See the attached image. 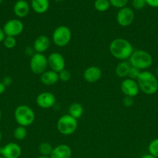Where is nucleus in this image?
<instances>
[{"instance_id":"1","label":"nucleus","mask_w":158,"mask_h":158,"mask_svg":"<svg viewBox=\"0 0 158 158\" xmlns=\"http://www.w3.org/2000/svg\"><path fill=\"white\" fill-rule=\"evenodd\" d=\"M131 43L125 39H114L109 44V52L114 58L121 61H126L133 52Z\"/></svg>"},{"instance_id":"2","label":"nucleus","mask_w":158,"mask_h":158,"mask_svg":"<svg viewBox=\"0 0 158 158\" xmlns=\"http://www.w3.org/2000/svg\"><path fill=\"white\" fill-rule=\"evenodd\" d=\"M136 81L139 90L147 95H153L158 91V79L150 71H142Z\"/></svg>"},{"instance_id":"3","label":"nucleus","mask_w":158,"mask_h":158,"mask_svg":"<svg viewBox=\"0 0 158 158\" xmlns=\"http://www.w3.org/2000/svg\"><path fill=\"white\" fill-rule=\"evenodd\" d=\"M129 63L131 66L137 68L141 71H144L153 65V60L148 52L143 49H136L133 51L131 56L129 59Z\"/></svg>"},{"instance_id":"4","label":"nucleus","mask_w":158,"mask_h":158,"mask_svg":"<svg viewBox=\"0 0 158 158\" xmlns=\"http://www.w3.org/2000/svg\"><path fill=\"white\" fill-rule=\"evenodd\" d=\"M14 118L19 126L27 127L35 121L36 115L32 108L27 105L23 104L15 108L14 111Z\"/></svg>"},{"instance_id":"5","label":"nucleus","mask_w":158,"mask_h":158,"mask_svg":"<svg viewBox=\"0 0 158 158\" xmlns=\"http://www.w3.org/2000/svg\"><path fill=\"white\" fill-rule=\"evenodd\" d=\"M77 120L74 119L69 114L62 115L57 123V131L64 136H69L74 134L77 128Z\"/></svg>"},{"instance_id":"6","label":"nucleus","mask_w":158,"mask_h":158,"mask_svg":"<svg viewBox=\"0 0 158 158\" xmlns=\"http://www.w3.org/2000/svg\"><path fill=\"white\" fill-rule=\"evenodd\" d=\"M72 37V32L69 27L66 26H59L52 33V41L58 47H64L69 44Z\"/></svg>"},{"instance_id":"7","label":"nucleus","mask_w":158,"mask_h":158,"mask_svg":"<svg viewBox=\"0 0 158 158\" xmlns=\"http://www.w3.org/2000/svg\"><path fill=\"white\" fill-rule=\"evenodd\" d=\"M48 60L47 57L43 53L36 52L30 58L29 68L33 73L37 75H41L43 73L47 70Z\"/></svg>"},{"instance_id":"8","label":"nucleus","mask_w":158,"mask_h":158,"mask_svg":"<svg viewBox=\"0 0 158 158\" xmlns=\"http://www.w3.org/2000/svg\"><path fill=\"white\" fill-rule=\"evenodd\" d=\"M6 36H18L23 32L24 24L18 19H12L5 23L2 28Z\"/></svg>"},{"instance_id":"9","label":"nucleus","mask_w":158,"mask_h":158,"mask_svg":"<svg viewBox=\"0 0 158 158\" xmlns=\"http://www.w3.org/2000/svg\"><path fill=\"white\" fill-rule=\"evenodd\" d=\"M135 19V12L133 9L125 7L119 9L116 15V21L118 24L122 27H127L133 23Z\"/></svg>"},{"instance_id":"10","label":"nucleus","mask_w":158,"mask_h":158,"mask_svg":"<svg viewBox=\"0 0 158 158\" xmlns=\"http://www.w3.org/2000/svg\"><path fill=\"white\" fill-rule=\"evenodd\" d=\"M48 67L50 69L55 71L57 73H60L63 69H65L66 62L65 59L60 52H51L47 57Z\"/></svg>"},{"instance_id":"11","label":"nucleus","mask_w":158,"mask_h":158,"mask_svg":"<svg viewBox=\"0 0 158 158\" xmlns=\"http://www.w3.org/2000/svg\"><path fill=\"white\" fill-rule=\"evenodd\" d=\"M120 89L125 97H135L139 92L137 81L129 78H125L122 80L120 85Z\"/></svg>"},{"instance_id":"12","label":"nucleus","mask_w":158,"mask_h":158,"mask_svg":"<svg viewBox=\"0 0 158 158\" xmlns=\"http://www.w3.org/2000/svg\"><path fill=\"white\" fill-rule=\"evenodd\" d=\"M36 103L39 107L42 109H50L53 107L56 103V97L54 94L50 92L40 93L36 98Z\"/></svg>"},{"instance_id":"13","label":"nucleus","mask_w":158,"mask_h":158,"mask_svg":"<svg viewBox=\"0 0 158 158\" xmlns=\"http://www.w3.org/2000/svg\"><path fill=\"white\" fill-rule=\"evenodd\" d=\"M21 147L18 143L13 142L0 148V156H2L5 158H19L21 156Z\"/></svg>"},{"instance_id":"14","label":"nucleus","mask_w":158,"mask_h":158,"mask_svg":"<svg viewBox=\"0 0 158 158\" xmlns=\"http://www.w3.org/2000/svg\"><path fill=\"white\" fill-rule=\"evenodd\" d=\"M102 69L96 66H91L87 67L84 70L83 78L86 82L94 83L99 81L102 78Z\"/></svg>"},{"instance_id":"15","label":"nucleus","mask_w":158,"mask_h":158,"mask_svg":"<svg viewBox=\"0 0 158 158\" xmlns=\"http://www.w3.org/2000/svg\"><path fill=\"white\" fill-rule=\"evenodd\" d=\"M50 43L51 41L47 35H40L35 39L33 47L37 53H44L50 48Z\"/></svg>"},{"instance_id":"16","label":"nucleus","mask_w":158,"mask_h":158,"mask_svg":"<svg viewBox=\"0 0 158 158\" xmlns=\"http://www.w3.org/2000/svg\"><path fill=\"white\" fill-rule=\"evenodd\" d=\"M72 150L67 144H59L54 148L50 157V158H71Z\"/></svg>"},{"instance_id":"17","label":"nucleus","mask_w":158,"mask_h":158,"mask_svg":"<svg viewBox=\"0 0 158 158\" xmlns=\"http://www.w3.org/2000/svg\"><path fill=\"white\" fill-rule=\"evenodd\" d=\"M30 7L26 0H18L13 6L14 14L19 18H24L29 14Z\"/></svg>"},{"instance_id":"18","label":"nucleus","mask_w":158,"mask_h":158,"mask_svg":"<svg viewBox=\"0 0 158 158\" xmlns=\"http://www.w3.org/2000/svg\"><path fill=\"white\" fill-rule=\"evenodd\" d=\"M58 81V73L51 70V69L46 70L40 75V82L46 86H53Z\"/></svg>"},{"instance_id":"19","label":"nucleus","mask_w":158,"mask_h":158,"mask_svg":"<svg viewBox=\"0 0 158 158\" xmlns=\"http://www.w3.org/2000/svg\"><path fill=\"white\" fill-rule=\"evenodd\" d=\"M49 0H31V7L36 13H45L49 9Z\"/></svg>"},{"instance_id":"20","label":"nucleus","mask_w":158,"mask_h":158,"mask_svg":"<svg viewBox=\"0 0 158 158\" xmlns=\"http://www.w3.org/2000/svg\"><path fill=\"white\" fill-rule=\"evenodd\" d=\"M131 68V65L129 63V61H121L120 63H118L116 66L115 72L117 77L119 78H127L129 71Z\"/></svg>"},{"instance_id":"21","label":"nucleus","mask_w":158,"mask_h":158,"mask_svg":"<svg viewBox=\"0 0 158 158\" xmlns=\"http://www.w3.org/2000/svg\"><path fill=\"white\" fill-rule=\"evenodd\" d=\"M84 114V107L81 103H73L68 107V114L74 119L81 118Z\"/></svg>"},{"instance_id":"22","label":"nucleus","mask_w":158,"mask_h":158,"mask_svg":"<svg viewBox=\"0 0 158 158\" xmlns=\"http://www.w3.org/2000/svg\"><path fill=\"white\" fill-rule=\"evenodd\" d=\"M53 148L52 145L50 144L48 142H43V143H40V145L38 147V150L40 154L42 156H46V157H50L52 153Z\"/></svg>"},{"instance_id":"23","label":"nucleus","mask_w":158,"mask_h":158,"mask_svg":"<svg viewBox=\"0 0 158 158\" xmlns=\"http://www.w3.org/2000/svg\"><path fill=\"white\" fill-rule=\"evenodd\" d=\"M111 5L108 0H95L94 3V7L99 12H105L108 10Z\"/></svg>"},{"instance_id":"24","label":"nucleus","mask_w":158,"mask_h":158,"mask_svg":"<svg viewBox=\"0 0 158 158\" xmlns=\"http://www.w3.org/2000/svg\"><path fill=\"white\" fill-rule=\"evenodd\" d=\"M27 136V130L26 127L22 126H19L14 130L13 137L17 140H23Z\"/></svg>"},{"instance_id":"25","label":"nucleus","mask_w":158,"mask_h":158,"mask_svg":"<svg viewBox=\"0 0 158 158\" xmlns=\"http://www.w3.org/2000/svg\"><path fill=\"white\" fill-rule=\"evenodd\" d=\"M149 154L158 158V138H155L150 142L148 145Z\"/></svg>"},{"instance_id":"26","label":"nucleus","mask_w":158,"mask_h":158,"mask_svg":"<svg viewBox=\"0 0 158 158\" xmlns=\"http://www.w3.org/2000/svg\"><path fill=\"white\" fill-rule=\"evenodd\" d=\"M2 43L6 49H13L16 46V39H15V37L6 36V38L3 40Z\"/></svg>"},{"instance_id":"27","label":"nucleus","mask_w":158,"mask_h":158,"mask_svg":"<svg viewBox=\"0 0 158 158\" xmlns=\"http://www.w3.org/2000/svg\"><path fill=\"white\" fill-rule=\"evenodd\" d=\"M141 72H142V71H141L140 69H137V68L136 67H133V66H131L129 71V74L127 78H129L131 79V80H137L138 77L140 75Z\"/></svg>"},{"instance_id":"28","label":"nucleus","mask_w":158,"mask_h":158,"mask_svg":"<svg viewBox=\"0 0 158 158\" xmlns=\"http://www.w3.org/2000/svg\"><path fill=\"white\" fill-rule=\"evenodd\" d=\"M59 80L62 82H68L71 78V73L69 70L64 69L60 73H58Z\"/></svg>"},{"instance_id":"29","label":"nucleus","mask_w":158,"mask_h":158,"mask_svg":"<svg viewBox=\"0 0 158 158\" xmlns=\"http://www.w3.org/2000/svg\"><path fill=\"white\" fill-rule=\"evenodd\" d=\"M108 1H109L110 5L113 7L122 9V8L125 7L129 0H108Z\"/></svg>"},{"instance_id":"30","label":"nucleus","mask_w":158,"mask_h":158,"mask_svg":"<svg viewBox=\"0 0 158 158\" xmlns=\"http://www.w3.org/2000/svg\"><path fill=\"white\" fill-rule=\"evenodd\" d=\"M147 5L145 0H132V6L136 10H140L143 9Z\"/></svg>"},{"instance_id":"31","label":"nucleus","mask_w":158,"mask_h":158,"mask_svg":"<svg viewBox=\"0 0 158 158\" xmlns=\"http://www.w3.org/2000/svg\"><path fill=\"white\" fill-rule=\"evenodd\" d=\"M122 103L125 107H131L134 104V99L131 97H125L122 100Z\"/></svg>"},{"instance_id":"32","label":"nucleus","mask_w":158,"mask_h":158,"mask_svg":"<svg viewBox=\"0 0 158 158\" xmlns=\"http://www.w3.org/2000/svg\"><path fill=\"white\" fill-rule=\"evenodd\" d=\"M24 52H25V54H26V56L30 57V58L34 55V54L36 53L35 50H34V49L33 46H26V47L25 48Z\"/></svg>"},{"instance_id":"33","label":"nucleus","mask_w":158,"mask_h":158,"mask_svg":"<svg viewBox=\"0 0 158 158\" xmlns=\"http://www.w3.org/2000/svg\"><path fill=\"white\" fill-rule=\"evenodd\" d=\"M2 83L5 85V86H9L12 84V80L10 77H5L2 80Z\"/></svg>"},{"instance_id":"34","label":"nucleus","mask_w":158,"mask_h":158,"mask_svg":"<svg viewBox=\"0 0 158 158\" xmlns=\"http://www.w3.org/2000/svg\"><path fill=\"white\" fill-rule=\"evenodd\" d=\"M147 5L153 8H158V0H145Z\"/></svg>"},{"instance_id":"35","label":"nucleus","mask_w":158,"mask_h":158,"mask_svg":"<svg viewBox=\"0 0 158 158\" xmlns=\"http://www.w3.org/2000/svg\"><path fill=\"white\" fill-rule=\"evenodd\" d=\"M6 36V34H5V32H4V31H3V29L0 28V43L3 42V40H5Z\"/></svg>"},{"instance_id":"36","label":"nucleus","mask_w":158,"mask_h":158,"mask_svg":"<svg viewBox=\"0 0 158 158\" xmlns=\"http://www.w3.org/2000/svg\"><path fill=\"white\" fill-rule=\"evenodd\" d=\"M6 87L5 86V85L2 83V81H0V95H1V94H2L3 93L6 91Z\"/></svg>"},{"instance_id":"37","label":"nucleus","mask_w":158,"mask_h":158,"mask_svg":"<svg viewBox=\"0 0 158 158\" xmlns=\"http://www.w3.org/2000/svg\"><path fill=\"white\" fill-rule=\"evenodd\" d=\"M140 158H156V157H153V156H152L151 154H145V155L142 156Z\"/></svg>"},{"instance_id":"38","label":"nucleus","mask_w":158,"mask_h":158,"mask_svg":"<svg viewBox=\"0 0 158 158\" xmlns=\"http://www.w3.org/2000/svg\"><path fill=\"white\" fill-rule=\"evenodd\" d=\"M155 75H156V77H157V79H158V66L156 67V73H155Z\"/></svg>"},{"instance_id":"39","label":"nucleus","mask_w":158,"mask_h":158,"mask_svg":"<svg viewBox=\"0 0 158 158\" xmlns=\"http://www.w3.org/2000/svg\"><path fill=\"white\" fill-rule=\"evenodd\" d=\"M37 158H50V157H46V156H40V157H38Z\"/></svg>"},{"instance_id":"40","label":"nucleus","mask_w":158,"mask_h":158,"mask_svg":"<svg viewBox=\"0 0 158 158\" xmlns=\"http://www.w3.org/2000/svg\"><path fill=\"white\" fill-rule=\"evenodd\" d=\"M2 137V132H1V131H0V143H1Z\"/></svg>"},{"instance_id":"41","label":"nucleus","mask_w":158,"mask_h":158,"mask_svg":"<svg viewBox=\"0 0 158 158\" xmlns=\"http://www.w3.org/2000/svg\"><path fill=\"white\" fill-rule=\"evenodd\" d=\"M2 118V112H1V110H0V120H1Z\"/></svg>"},{"instance_id":"42","label":"nucleus","mask_w":158,"mask_h":158,"mask_svg":"<svg viewBox=\"0 0 158 158\" xmlns=\"http://www.w3.org/2000/svg\"><path fill=\"white\" fill-rule=\"evenodd\" d=\"M55 2H61V1H64V0H54Z\"/></svg>"},{"instance_id":"43","label":"nucleus","mask_w":158,"mask_h":158,"mask_svg":"<svg viewBox=\"0 0 158 158\" xmlns=\"http://www.w3.org/2000/svg\"><path fill=\"white\" fill-rule=\"evenodd\" d=\"M2 1H3V0H0V4H1V3L2 2Z\"/></svg>"},{"instance_id":"44","label":"nucleus","mask_w":158,"mask_h":158,"mask_svg":"<svg viewBox=\"0 0 158 158\" xmlns=\"http://www.w3.org/2000/svg\"><path fill=\"white\" fill-rule=\"evenodd\" d=\"M0 158H5V157H2V156H0Z\"/></svg>"},{"instance_id":"45","label":"nucleus","mask_w":158,"mask_h":158,"mask_svg":"<svg viewBox=\"0 0 158 158\" xmlns=\"http://www.w3.org/2000/svg\"><path fill=\"white\" fill-rule=\"evenodd\" d=\"M157 43H158V38H157Z\"/></svg>"}]
</instances>
